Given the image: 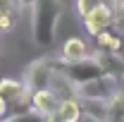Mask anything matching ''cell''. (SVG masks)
I'll return each instance as SVG.
<instances>
[{
  "mask_svg": "<svg viewBox=\"0 0 124 122\" xmlns=\"http://www.w3.org/2000/svg\"><path fill=\"white\" fill-rule=\"evenodd\" d=\"M60 17H62L60 0H33V5H31V38L36 46L41 48L53 46Z\"/></svg>",
  "mask_w": 124,
  "mask_h": 122,
  "instance_id": "6da1fadb",
  "label": "cell"
},
{
  "mask_svg": "<svg viewBox=\"0 0 124 122\" xmlns=\"http://www.w3.org/2000/svg\"><path fill=\"white\" fill-rule=\"evenodd\" d=\"M55 67L62 70L77 86H84V84H88V81H95V79L105 77L100 62L95 60V55H88L86 60H79V62H60L55 58Z\"/></svg>",
  "mask_w": 124,
  "mask_h": 122,
  "instance_id": "7a4b0ae2",
  "label": "cell"
},
{
  "mask_svg": "<svg viewBox=\"0 0 124 122\" xmlns=\"http://www.w3.org/2000/svg\"><path fill=\"white\" fill-rule=\"evenodd\" d=\"M53 70H55V58H38L33 60L24 70V84L31 93L33 91H41V89H48L50 84V77H53Z\"/></svg>",
  "mask_w": 124,
  "mask_h": 122,
  "instance_id": "3957f363",
  "label": "cell"
},
{
  "mask_svg": "<svg viewBox=\"0 0 124 122\" xmlns=\"http://www.w3.org/2000/svg\"><path fill=\"white\" fill-rule=\"evenodd\" d=\"M81 24H84V29L88 36H98L100 31H108L115 26V5H98V7H93L88 15L81 19Z\"/></svg>",
  "mask_w": 124,
  "mask_h": 122,
  "instance_id": "277c9868",
  "label": "cell"
},
{
  "mask_svg": "<svg viewBox=\"0 0 124 122\" xmlns=\"http://www.w3.org/2000/svg\"><path fill=\"white\" fill-rule=\"evenodd\" d=\"M119 81L110 79V77H100L95 81H88L84 86H79V98H91V101H110L115 93L119 91L117 86Z\"/></svg>",
  "mask_w": 124,
  "mask_h": 122,
  "instance_id": "5b68a950",
  "label": "cell"
},
{
  "mask_svg": "<svg viewBox=\"0 0 124 122\" xmlns=\"http://www.w3.org/2000/svg\"><path fill=\"white\" fill-rule=\"evenodd\" d=\"M48 89L57 96V101H79V86L69 79V77L64 74L62 70H53V77H50V84H48Z\"/></svg>",
  "mask_w": 124,
  "mask_h": 122,
  "instance_id": "8992f818",
  "label": "cell"
},
{
  "mask_svg": "<svg viewBox=\"0 0 124 122\" xmlns=\"http://www.w3.org/2000/svg\"><path fill=\"white\" fill-rule=\"evenodd\" d=\"M60 62H79V60H86L88 58V46H86V41L84 38H79V36H72V38H67L62 48L57 50V55H55Z\"/></svg>",
  "mask_w": 124,
  "mask_h": 122,
  "instance_id": "52a82bcc",
  "label": "cell"
},
{
  "mask_svg": "<svg viewBox=\"0 0 124 122\" xmlns=\"http://www.w3.org/2000/svg\"><path fill=\"white\" fill-rule=\"evenodd\" d=\"M57 108H60V101H57V96L50 89H41V91L31 93V110L33 113H38L43 117H50Z\"/></svg>",
  "mask_w": 124,
  "mask_h": 122,
  "instance_id": "ba28073f",
  "label": "cell"
},
{
  "mask_svg": "<svg viewBox=\"0 0 124 122\" xmlns=\"http://www.w3.org/2000/svg\"><path fill=\"white\" fill-rule=\"evenodd\" d=\"M95 60L100 62L105 77L115 79V81H122L124 79V60L117 53H100V50H98V53H95Z\"/></svg>",
  "mask_w": 124,
  "mask_h": 122,
  "instance_id": "9c48e42d",
  "label": "cell"
},
{
  "mask_svg": "<svg viewBox=\"0 0 124 122\" xmlns=\"http://www.w3.org/2000/svg\"><path fill=\"white\" fill-rule=\"evenodd\" d=\"M84 120V110L79 101H62L60 108L48 117V122H81Z\"/></svg>",
  "mask_w": 124,
  "mask_h": 122,
  "instance_id": "30bf717a",
  "label": "cell"
},
{
  "mask_svg": "<svg viewBox=\"0 0 124 122\" xmlns=\"http://www.w3.org/2000/svg\"><path fill=\"white\" fill-rule=\"evenodd\" d=\"M84 117H91L93 122H108L110 117V101H91V98H79Z\"/></svg>",
  "mask_w": 124,
  "mask_h": 122,
  "instance_id": "8fae6325",
  "label": "cell"
},
{
  "mask_svg": "<svg viewBox=\"0 0 124 122\" xmlns=\"http://www.w3.org/2000/svg\"><path fill=\"white\" fill-rule=\"evenodd\" d=\"M122 36L117 34L115 29H108V31H100L98 36H95V46L100 53H119V48H122Z\"/></svg>",
  "mask_w": 124,
  "mask_h": 122,
  "instance_id": "7c38bea8",
  "label": "cell"
},
{
  "mask_svg": "<svg viewBox=\"0 0 124 122\" xmlns=\"http://www.w3.org/2000/svg\"><path fill=\"white\" fill-rule=\"evenodd\" d=\"M115 2L117 0H77V15L84 19L93 7H98V5H115Z\"/></svg>",
  "mask_w": 124,
  "mask_h": 122,
  "instance_id": "4fadbf2b",
  "label": "cell"
},
{
  "mask_svg": "<svg viewBox=\"0 0 124 122\" xmlns=\"http://www.w3.org/2000/svg\"><path fill=\"white\" fill-rule=\"evenodd\" d=\"M0 122H48V117H43V115H38V113L29 110V113L10 115V117H5V120H0Z\"/></svg>",
  "mask_w": 124,
  "mask_h": 122,
  "instance_id": "5bb4252c",
  "label": "cell"
},
{
  "mask_svg": "<svg viewBox=\"0 0 124 122\" xmlns=\"http://www.w3.org/2000/svg\"><path fill=\"white\" fill-rule=\"evenodd\" d=\"M22 10H24L22 0H0V15H15V17H19Z\"/></svg>",
  "mask_w": 124,
  "mask_h": 122,
  "instance_id": "9a60e30c",
  "label": "cell"
},
{
  "mask_svg": "<svg viewBox=\"0 0 124 122\" xmlns=\"http://www.w3.org/2000/svg\"><path fill=\"white\" fill-rule=\"evenodd\" d=\"M17 19H19V17H15V15H0V31H2V34L12 31L17 26Z\"/></svg>",
  "mask_w": 124,
  "mask_h": 122,
  "instance_id": "2e32d148",
  "label": "cell"
},
{
  "mask_svg": "<svg viewBox=\"0 0 124 122\" xmlns=\"http://www.w3.org/2000/svg\"><path fill=\"white\" fill-rule=\"evenodd\" d=\"M7 101H5V98H2V96H0V120H2V117H5V115H7Z\"/></svg>",
  "mask_w": 124,
  "mask_h": 122,
  "instance_id": "e0dca14e",
  "label": "cell"
},
{
  "mask_svg": "<svg viewBox=\"0 0 124 122\" xmlns=\"http://www.w3.org/2000/svg\"><path fill=\"white\" fill-rule=\"evenodd\" d=\"M22 5H24V7H31V5H33V0H22Z\"/></svg>",
  "mask_w": 124,
  "mask_h": 122,
  "instance_id": "ac0fdd59",
  "label": "cell"
},
{
  "mask_svg": "<svg viewBox=\"0 0 124 122\" xmlns=\"http://www.w3.org/2000/svg\"><path fill=\"white\" fill-rule=\"evenodd\" d=\"M108 122H124L122 117H108Z\"/></svg>",
  "mask_w": 124,
  "mask_h": 122,
  "instance_id": "d6986e66",
  "label": "cell"
},
{
  "mask_svg": "<svg viewBox=\"0 0 124 122\" xmlns=\"http://www.w3.org/2000/svg\"><path fill=\"white\" fill-rule=\"evenodd\" d=\"M117 55H119V58L124 60V43H122V48H119V53H117Z\"/></svg>",
  "mask_w": 124,
  "mask_h": 122,
  "instance_id": "ffe728a7",
  "label": "cell"
}]
</instances>
